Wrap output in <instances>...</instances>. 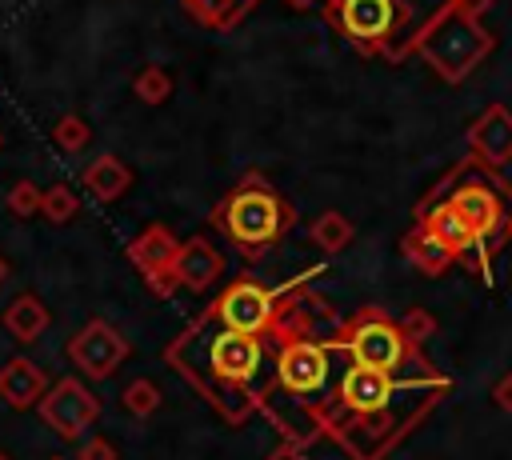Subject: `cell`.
I'll list each match as a JSON object with an SVG mask.
<instances>
[{
  "label": "cell",
  "instance_id": "obj_1",
  "mask_svg": "<svg viewBox=\"0 0 512 460\" xmlns=\"http://www.w3.org/2000/svg\"><path fill=\"white\" fill-rule=\"evenodd\" d=\"M492 0H448L420 32H416V48L420 56L444 76V80H464L496 44V36L480 24L484 8Z\"/></svg>",
  "mask_w": 512,
  "mask_h": 460
},
{
  "label": "cell",
  "instance_id": "obj_2",
  "mask_svg": "<svg viewBox=\"0 0 512 460\" xmlns=\"http://www.w3.org/2000/svg\"><path fill=\"white\" fill-rule=\"evenodd\" d=\"M216 228L244 252V256H260L268 252L296 220L292 204L260 176V172H248L216 208Z\"/></svg>",
  "mask_w": 512,
  "mask_h": 460
},
{
  "label": "cell",
  "instance_id": "obj_3",
  "mask_svg": "<svg viewBox=\"0 0 512 460\" xmlns=\"http://www.w3.org/2000/svg\"><path fill=\"white\" fill-rule=\"evenodd\" d=\"M336 28L364 52H388V40L412 20L408 0H328Z\"/></svg>",
  "mask_w": 512,
  "mask_h": 460
},
{
  "label": "cell",
  "instance_id": "obj_4",
  "mask_svg": "<svg viewBox=\"0 0 512 460\" xmlns=\"http://www.w3.org/2000/svg\"><path fill=\"white\" fill-rule=\"evenodd\" d=\"M348 356L352 364H364V368H376V372H388V376H400V368L408 364L412 356V340L388 324V320H356L352 332H348Z\"/></svg>",
  "mask_w": 512,
  "mask_h": 460
},
{
  "label": "cell",
  "instance_id": "obj_5",
  "mask_svg": "<svg viewBox=\"0 0 512 460\" xmlns=\"http://www.w3.org/2000/svg\"><path fill=\"white\" fill-rule=\"evenodd\" d=\"M500 188V184H496ZM488 180H480V176H468L460 188H452L448 192V204L468 220V228L480 236V244H488L492 248V240H500V232L508 228V204H504V196L496 192Z\"/></svg>",
  "mask_w": 512,
  "mask_h": 460
},
{
  "label": "cell",
  "instance_id": "obj_6",
  "mask_svg": "<svg viewBox=\"0 0 512 460\" xmlns=\"http://www.w3.org/2000/svg\"><path fill=\"white\" fill-rule=\"evenodd\" d=\"M208 372L228 384V388H244L256 368H260V356H264V344L252 336V332H240V328H228L220 324V332H212L208 340Z\"/></svg>",
  "mask_w": 512,
  "mask_h": 460
},
{
  "label": "cell",
  "instance_id": "obj_7",
  "mask_svg": "<svg viewBox=\"0 0 512 460\" xmlns=\"http://www.w3.org/2000/svg\"><path fill=\"white\" fill-rule=\"evenodd\" d=\"M96 416H100V404H96V396L80 384V380H56L52 388H48V396H40V420L44 424H52L60 436H84L92 424H96Z\"/></svg>",
  "mask_w": 512,
  "mask_h": 460
},
{
  "label": "cell",
  "instance_id": "obj_8",
  "mask_svg": "<svg viewBox=\"0 0 512 460\" xmlns=\"http://www.w3.org/2000/svg\"><path fill=\"white\" fill-rule=\"evenodd\" d=\"M124 356H128V340H124L112 324H104V320H88V324L68 340V360H72L84 376H92V380L112 376V368H120Z\"/></svg>",
  "mask_w": 512,
  "mask_h": 460
},
{
  "label": "cell",
  "instance_id": "obj_9",
  "mask_svg": "<svg viewBox=\"0 0 512 460\" xmlns=\"http://www.w3.org/2000/svg\"><path fill=\"white\" fill-rule=\"evenodd\" d=\"M332 376V356L324 344H308V340H296L280 352L276 360V380L280 388H288L292 396H316L324 392Z\"/></svg>",
  "mask_w": 512,
  "mask_h": 460
},
{
  "label": "cell",
  "instance_id": "obj_10",
  "mask_svg": "<svg viewBox=\"0 0 512 460\" xmlns=\"http://www.w3.org/2000/svg\"><path fill=\"white\" fill-rule=\"evenodd\" d=\"M216 320L240 332L260 336L272 324V292L256 280H236L220 300H216Z\"/></svg>",
  "mask_w": 512,
  "mask_h": 460
},
{
  "label": "cell",
  "instance_id": "obj_11",
  "mask_svg": "<svg viewBox=\"0 0 512 460\" xmlns=\"http://www.w3.org/2000/svg\"><path fill=\"white\" fill-rule=\"evenodd\" d=\"M392 392H396V376L388 372H376V368H364V364H352L340 380V404L356 416H368V412H384L392 404Z\"/></svg>",
  "mask_w": 512,
  "mask_h": 460
},
{
  "label": "cell",
  "instance_id": "obj_12",
  "mask_svg": "<svg viewBox=\"0 0 512 460\" xmlns=\"http://www.w3.org/2000/svg\"><path fill=\"white\" fill-rule=\"evenodd\" d=\"M420 224H428V228H432V232L452 248V256H460V260H464V256H472V260H476V268H480V272H488V252H492V248H488V244H480V236L468 228V220H464L448 200L432 204V212H424V220H420Z\"/></svg>",
  "mask_w": 512,
  "mask_h": 460
},
{
  "label": "cell",
  "instance_id": "obj_13",
  "mask_svg": "<svg viewBox=\"0 0 512 460\" xmlns=\"http://www.w3.org/2000/svg\"><path fill=\"white\" fill-rule=\"evenodd\" d=\"M468 148L476 160L500 168L512 160V112L504 104H492L484 108V116L468 128Z\"/></svg>",
  "mask_w": 512,
  "mask_h": 460
},
{
  "label": "cell",
  "instance_id": "obj_14",
  "mask_svg": "<svg viewBox=\"0 0 512 460\" xmlns=\"http://www.w3.org/2000/svg\"><path fill=\"white\" fill-rule=\"evenodd\" d=\"M172 272H176V280H180L184 288L204 292V288L220 276V248H216L208 236H192V240L180 244L176 260H172Z\"/></svg>",
  "mask_w": 512,
  "mask_h": 460
},
{
  "label": "cell",
  "instance_id": "obj_15",
  "mask_svg": "<svg viewBox=\"0 0 512 460\" xmlns=\"http://www.w3.org/2000/svg\"><path fill=\"white\" fill-rule=\"evenodd\" d=\"M44 388H48V380H44V372L28 356H16V360H8L0 368V396L8 404H16V408H28L32 400H40Z\"/></svg>",
  "mask_w": 512,
  "mask_h": 460
},
{
  "label": "cell",
  "instance_id": "obj_16",
  "mask_svg": "<svg viewBox=\"0 0 512 460\" xmlns=\"http://www.w3.org/2000/svg\"><path fill=\"white\" fill-rule=\"evenodd\" d=\"M80 180H84V188H88L96 200H116V196L128 192V184H132V168H128L120 156L104 152V156H96V160L84 168Z\"/></svg>",
  "mask_w": 512,
  "mask_h": 460
},
{
  "label": "cell",
  "instance_id": "obj_17",
  "mask_svg": "<svg viewBox=\"0 0 512 460\" xmlns=\"http://www.w3.org/2000/svg\"><path fill=\"white\" fill-rule=\"evenodd\" d=\"M176 252H180V244H176L172 232L160 228V224H152L144 236H136V240L128 244V256L136 260V268H140L144 276H148V272H160V268H172Z\"/></svg>",
  "mask_w": 512,
  "mask_h": 460
},
{
  "label": "cell",
  "instance_id": "obj_18",
  "mask_svg": "<svg viewBox=\"0 0 512 460\" xmlns=\"http://www.w3.org/2000/svg\"><path fill=\"white\" fill-rule=\"evenodd\" d=\"M404 252L412 256V264L416 268H424V272H444L456 256H452V248L428 228V224H416L408 236H404Z\"/></svg>",
  "mask_w": 512,
  "mask_h": 460
},
{
  "label": "cell",
  "instance_id": "obj_19",
  "mask_svg": "<svg viewBox=\"0 0 512 460\" xmlns=\"http://www.w3.org/2000/svg\"><path fill=\"white\" fill-rule=\"evenodd\" d=\"M4 328L16 336V340H36L44 328H48V308L36 300V296H16L8 308H4Z\"/></svg>",
  "mask_w": 512,
  "mask_h": 460
},
{
  "label": "cell",
  "instance_id": "obj_20",
  "mask_svg": "<svg viewBox=\"0 0 512 460\" xmlns=\"http://www.w3.org/2000/svg\"><path fill=\"white\" fill-rule=\"evenodd\" d=\"M184 8H188L200 24H208V28H216V32H228L240 16H248V12L256 8V0H184Z\"/></svg>",
  "mask_w": 512,
  "mask_h": 460
},
{
  "label": "cell",
  "instance_id": "obj_21",
  "mask_svg": "<svg viewBox=\"0 0 512 460\" xmlns=\"http://www.w3.org/2000/svg\"><path fill=\"white\" fill-rule=\"evenodd\" d=\"M308 236H312V244H316L320 252H340V248H348V244H352L356 228H352V220H348V216H340V212H320V216L312 220Z\"/></svg>",
  "mask_w": 512,
  "mask_h": 460
},
{
  "label": "cell",
  "instance_id": "obj_22",
  "mask_svg": "<svg viewBox=\"0 0 512 460\" xmlns=\"http://www.w3.org/2000/svg\"><path fill=\"white\" fill-rule=\"evenodd\" d=\"M52 144H56L60 152H68V156L84 152V148L92 144V128H88V120H80L76 112H64V116L52 124Z\"/></svg>",
  "mask_w": 512,
  "mask_h": 460
},
{
  "label": "cell",
  "instance_id": "obj_23",
  "mask_svg": "<svg viewBox=\"0 0 512 460\" xmlns=\"http://www.w3.org/2000/svg\"><path fill=\"white\" fill-rule=\"evenodd\" d=\"M132 92L140 104H164L172 96V76L160 68V64H148L136 80H132Z\"/></svg>",
  "mask_w": 512,
  "mask_h": 460
},
{
  "label": "cell",
  "instance_id": "obj_24",
  "mask_svg": "<svg viewBox=\"0 0 512 460\" xmlns=\"http://www.w3.org/2000/svg\"><path fill=\"white\" fill-rule=\"evenodd\" d=\"M76 212H80V200H76V192H72L68 184H52V188H44V204H40V216H44V220H52V224H68Z\"/></svg>",
  "mask_w": 512,
  "mask_h": 460
},
{
  "label": "cell",
  "instance_id": "obj_25",
  "mask_svg": "<svg viewBox=\"0 0 512 460\" xmlns=\"http://www.w3.org/2000/svg\"><path fill=\"white\" fill-rule=\"evenodd\" d=\"M120 404H124V412H132V416H152V412L160 408V388H156L152 380L136 376V380H128V388L120 392Z\"/></svg>",
  "mask_w": 512,
  "mask_h": 460
},
{
  "label": "cell",
  "instance_id": "obj_26",
  "mask_svg": "<svg viewBox=\"0 0 512 460\" xmlns=\"http://www.w3.org/2000/svg\"><path fill=\"white\" fill-rule=\"evenodd\" d=\"M40 204H44V188H36L32 180H20L12 192H8V212L12 216H36L40 212Z\"/></svg>",
  "mask_w": 512,
  "mask_h": 460
},
{
  "label": "cell",
  "instance_id": "obj_27",
  "mask_svg": "<svg viewBox=\"0 0 512 460\" xmlns=\"http://www.w3.org/2000/svg\"><path fill=\"white\" fill-rule=\"evenodd\" d=\"M400 332H404L412 344H424V340L436 332V320H432L424 308H412L408 316H400Z\"/></svg>",
  "mask_w": 512,
  "mask_h": 460
},
{
  "label": "cell",
  "instance_id": "obj_28",
  "mask_svg": "<svg viewBox=\"0 0 512 460\" xmlns=\"http://www.w3.org/2000/svg\"><path fill=\"white\" fill-rule=\"evenodd\" d=\"M80 460H116V448H112V440L92 436V440L80 444Z\"/></svg>",
  "mask_w": 512,
  "mask_h": 460
},
{
  "label": "cell",
  "instance_id": "obj_29",
  "mask_svg": "<svg viewBox=\"0 0 512 460\" xmlns=\"http://www.w3.org/2000/svg\"><path fill=\"white\" fill-rule=\"evenodd\" d=\"M492 400H496V408H500V412H512V372H504V376L496 380Z\"/></svg>",
  "mask_w": 512,
  "mask_h": 460
},
{
  "label": "cell",
  "instance_id": "obj_30",
  "mask_svg": "<svg viewBox=\"0 0 512 460\" xmlns=\"http://www.w3.org/2000/svg\"><path fill=\"white\" fill-rule=\"evenodd\" d=\"M268 460H304V456H300L296 444H276V448L268 452Z\"/></svg>",
  "mask_w": 512,
  "mask_h": 460
},
{
  "label": "cell",
  "instance_id": "obj_31",
  "mask_svg": "<svg viewBox=\"0 0 512 460\" xmlns=\"http://www.w3.org/2000/svg\"><path fill=\"white\" fill-rule=\"evenodd\" d=\"M0 280H4V260H0Z\"/></svg>",
  "mask_w": 512,
  "mask_h": 460
},
{
  "label": "cell",
  "instance_id": "obj_32",
  "mask_svg": "<svg viewBox=\"0 0 512 460\" xmlns=\"http://www.w3.org/2000/svg\"><path fill=\"white\" fill-rule=\"evenodd\" d=\"M52 460H68V456H52Z\"/></svg>",
  "mask_w": 512,
  "mask_h": 460
},
{
  "label": "cell",
  "instance_id": "obj_33",
  "mask_svg": "<svg viewBox=\"0 0 512 460\" xmlns=\"http://www.w3.org/2000/svg\"><path fill=\"white\" fill-rule=\"evenodd\" d=\"M0 144H4V140H0Z\"/></svg>",
  "mask_w": 512,
  "mask_h": 460
}]
</instances>
